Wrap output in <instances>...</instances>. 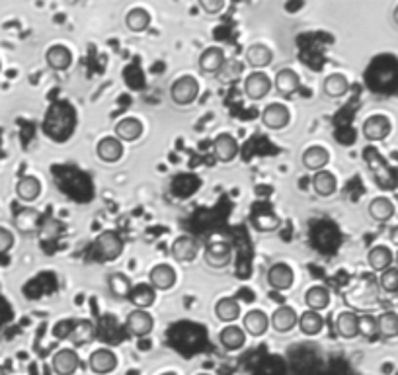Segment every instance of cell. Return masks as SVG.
Listing matches in <instances>:
<instances>
[{"label": "cell", "mask_w": 398, "mask_h": 375, "mask_svg": "<svg viewBox=\"0 0 398 375\" xmlns=\"http://www.w3.org/2000/svg\"><path fill=\"white\" fill-rule=\"evenodd\" d=\"M199 96V83L196 76L191 74H184L176 78L172 86H170V98L172 102L178 106H189L198 100Z\"/></svg>", "instance_id": "obj_1"}, {"label": "cell", "mask_w": 398, "mask_h": 375, "mask_svg": "<svg viewBox=\"0 0 398 375\" xmlns=\"http://www.w3.org/2000/svg\"><path fill=\"white\" fill-rule=\"evenodd\" d=\"M123 247H126V242H123V239L117 235L116 231H104L96 239V250H98L100 258L105 262L119 258L121 252H123Z\"/></svg>", "instance_id": "obj_2"}, {"label": "cell", "mask_w": 398, "mask_h": 375, "mask_svg": "<svg viewBox=\"0 0 398 375\" xmlns=\"http://www.w3.org/2000/svg\"><path fill=\"white\" fill-rule=\"evenodd\" d=\"M203 260L209 268H215V270H223L227 268L232 260V249L229 242H223V240H217V242H211L209 247L203 252Z\"/></svg>", "instance_id": "obj_3"}, {"label": "cell", "mask_w": 398, "mask_h": 375, "mask_svg": "<svg viewBox=\"0 0 398 375\" xmlns=\"http://www.w3.org/2000/svg\"><path fill=\"white\" fill-rule=\"evenodd\" d=\"M126 328L133 336H137V338H145V336L153 333L155 319H153L150 312L143 311V309H133V311L127 315Z\"/></svg>", "instance_id": "obj_4"}, {"label": "cell", "mask_w": 398, "mask_h": 375, "mask_svg": "<svg viewBox=\"0 0 398 375\" xmlns=\"http://www.w3.org/2000/svg\"><path fill=\"white\" fill-rule=\"evenodd\" d=\"M390 129H392V124L387 115L383 114L369 115L363 122V137L367 141H383L390 135Z\"/></svg>", "instance_id": "obj_5"}, {"label": "cell", "mask_w": 398, "mask_h": 375, "mask_svg": "<svg viewBox=\"0 0 398 375\" xmlns=\"http://www.w3.org/2000/svg\"><path fill=\"white\" fill-rule=\"evenodd\" d=\"M272 90V81L266 73H250L244 78V94L250 98V100H262Z\"/></svg>", "instance_id": "obj_6"}, {"label": "cell", "mask_w": 398, "mask_h": 375, "mask_svg": "<svg viewBox=\"0 0 398 375\" xmlns=\"http://www.w3.org/2000/svg\"><path fill=\"white\" fill-rule=\"evenodd\" d=\"M289 119H291V114H289V108L283 104H270L266 106V110L262 112V122L268 129H273V131H279V129H285L289 125Z\"/></svg>", "instance_id": "obj_7"}, {"label": "cell", "mask_w": 398, "mask_h": 375, "mask_svg": "<svg viewBox=\"0 0 398 375\" xmlns=\"http://www.w3.org/2000/svg\"><path fill=\"white\" fill-rule=\"evenodd\" d=\"M295 281V274L291 270V266L283 264V262H277L273 264L272 268L268 270V283L270 288L275 290V292H285L293 285Z\"/></svg>", "instance_id": "obj_8"}, {"label": "cell", "mask_w": 398, "mask_h": 375, "mask_svg": "<svg viewBox=\"0 0 398 375\" xmlns=\"http://www.w3.org/2000/svg\"><path fill=\"white\" fill-rule=\"evenodd\" d=\"M270 324H272V328L275 333L285 334L289 333V331H293L295 326L299 324V317H297V311H295L293 307L282 305V307H277V309L273 311Z\"/></svg>", "instance_id": "obj_9"}, {"label": "cell", "mask_w": 398, "mask_h": 375, "mask_svg": "<svg viewBox=\"0 0 398 375\" xmlns=\"http://www.w3.org/2000/svg\"><path fill=\"white\" fill-rule=\"evenodd\" d=\"M78 365H80V360L73 348H63V350L55 352L51 360L53 372L57 375H73L78 369Z\"/></svg>", "instance_id": "obj_10"}, {"label": "cell", "mask_w": 398, "mask_h": 375, "mask_svg": "<svg viewBox=\"0 0 398 375\" xmlns=\"http://www.w3.org/2000/svg\"><path fill=\"white\" fill-rule=\"evenodd\" d=\"M172 258L180 264H188L198 258L199 254V244L198 240L191 239V237H180L172 242Z\"/></svg>", "instance_id": "obj_11"}, {"label": "cell", "mask_w": 398, "mask_h": 375, "mask_svg": "<svg viewBox=\"0 0 398 375\" xmlns=\"http://www.w3.org/2000/svg\"><path fill=\"white\" fill-rule=\"evenodd\" d=\"M88 365L90 369L98 375H105L112 374L114 369L117 367V356L107 350V348H98L90 354V360H88Z\"/></svg>", "instance_id": "obj_12"}, {"label": "cell", "mask_w": 398, "mask_h": 375, "mask_svg": "<svg viewBox=\"0 0 398 375\" xmlns=\"http://www.w3.org/2000/svg\"><path fill=\"white\" fill-rule=\"evenodd\" d=\"M14 227L20 231L21 235H33L42 227V213L33 208L20 209L14 217Z\"/></svg>", "instance_id": "obj_13"}, {"label": "cell", "mask_w": 398, "mask_h": 375, "mask_svg": "<svg viewBox=\"0 0 398 375\" xmlns=\"http://www.w3.org/2000/svg\"><path fill=\"white\" fill-rule=\"evenodd\" d=\"M334 331L340 338L346 340L359 336V315L354 311H342L336 317Z\"/></svg>", "instance_id": "obj_14"}, {"label": "cell", "mask_w": 398, "mask_h": 375, "mask_svg": "<svg viewBox=\"0 0 398 375\" xmlns=\"http://www.w3.org/2000/svg\"><path fill=\"white\" fill-rule=\"evenodd\" d=\"M213 153L220 162H232L239 155V141L231 133H220L213 141Z\"/></svg>", "instance_id": "obj_15"}, {"label": "cell", "mask_w": 398, "mask_h": 375, "mask_svg": "<svg viewBox=\"0 0 398 375\" xmlns=\"http://www.w3.org/2000/svg\"><path fill=\"white\" fill-rule=\"evenodd\" d=\"M148 283L155 290H160V292L172 290L174 283H176V272L168 264H158V266H155L153 270L148 272Z\"/></svg>", "instance_id": "obj_16"}, {"label": "cell", "mask_w": 398, "mask_h": 375, "mask_svg": "<svg viewBox=\"0 0 398 375\" xmlns=\"http://www.w3.org/2000/svg\"><path fill=\"white\" fill-rule=\"evenodd\" d=\"M392 262H395V254L385 244H377L367 252V264L373 272L383 274L388 268H392Z\"/></svg>", "instance_id": "obj_17"}, {"label": "cell", "mask_w": 398, "mask_h": 375, "mask_svg": "<svg viewBox=\"0 0 398 375\" xmlns=\"http://www.w3.org/2000/svg\"><path fill=\"white\" fill-rule=\"evenodd\" d=\"M96 153L100 156V160H104V162H117L123 156V143L116 135L104 137V139H100V143L96 147Z\"/></svg>", "instance_id": "obj_18"}, {"label": "cell", "mask_w": 398, "mask_h": 375, "mask_svg": "<svg viewBox=\"0 0 398 375\" xmlns=\"http://www.w3.org/2000/svg\"><path fill=\"white\" fill-rule=\"evenodd\" d=\"M268 326H270V319L260 309H252L242 319V328L248 334H252V336H263L266 331H268Z\"/></svg>", "instance_id": "obj_19"}, {"label": "cell", "mask_w": 398, "mask_h": 375, "mask_svg": "<svg viewBox=\"0 0 398 375\" xmlns=\"http://www.w3.org/2000/svg\"><path fill=\"white\" fill-rule=\"evenodd\" d=\"M129 301L133 303L135 309H143L147 311L150 305H155L157 301V290L150 283H139L133 285V290L129 293Z\"/></svg>", "instance_id": "obj_20"}, {"label": "cell", "mask_w": 398, "mask_h": 375, "mask_svg": "<svg viewBox=\"0 0 398 375\" xmlns=\"http://www.w3.org/2000/svg\"><path fill=\"white\" fill-rule=\"evenodd\" d=\"M225 51L220 47H207L205 51L199 55V69L203 73L217 74L219 69L225 65Z\"/></svg>", "instance_id": "obj_21"}, {"label": "cell", "mask_w": 398, "mask_h": 375, "mask_svg": "<svg viewBox=\"0 0 398 375\" xmlns=\"http://www.w3.org/2000/svg\"><path fill=\"white\" fill-rule=\"evenodd\" d=\"M45 61L53 71H67L73 62V53L64 45H51L45 53Z\"/></svg>", "instance_id": "obj_22"}, {"label": "cell", "mask_w": 398, "mask_h": 375, "mask_svg": "<svg viewBox=\"0 0 398 375\" xmlns=\"http://www.w3.org/2000/svg\"><path fill=\"white\" fill-rule=\"evenodd\" d=\"M275 90L283 96H291L293 92L299 90V86H301V78H299V74L295 73L293 69H282V71H277L275 74Z\"/></svg>", "instance_id": "obj_23"}, {"label": "cell", "mask_w": 398, "mask_h": 375, "mask_svg": "<svg viewBox=\"0 0 398 375\" xmlns=\"http://www.w3.org/2000/svg\"><path fill=\"white\" fill-rule=\"evenodd\" d=\"M303 167L309 168V170H325V167L330 160V155L326 151L325 147L313 145L303 151Z\"/></svg>", "instance_id": "obj_24"}, {"label": "cell", "mask_w": 398, "mask_h": 375, "mask_svg": "<svg viewBox=\"0 0 398 375\" xmlns=\"http://www.w3.org/2000/svg\"><path fill=\"white\" fill-rule=\"evenodd\" d=\"M349 90V81L342 73H334L330 76H326L325 84H322V92L328 98L332 100H338V98H344Z\"/></svg>", "instance_id": "obj_25"}, {"label": "cell", "mask_w": 398, "mask_h": 375, "mask_svg": "<svg viewBox=\"0 0 398 375\" xmlns=\"http://www.w3.org/2000/svg\"><path fill=\"white\" fill-rule=\"evenodd\" d=\"M367 211H369L371 219H375L379 223H385L388 219L395 217V213H397L395 203H392L388 198H385V196H379V198L371 199V203H369Z\"/></svg>", "instance_id": "obj_26"}, {"label": "cell", "mask_w": 398, "mask_h": 375, "mask_svg": "<svg viewBox=\"0 0 398 375\" xmlns=\"http://www.w3.org/2000/svg\"><path fill=\"white\" fill-rule=\"evenodd\" d=\"M273 61V53L268 45L263 43H254L246 49V62L254 69H263Z\"/></svg>", "instance_id": "obj_27"}, {"label": "cell", "mask_w": 398, "mask_h": 375, "mask_svg": "<svg viewBox=\"0 0 398 375\" xmlns=\"http://www.w3.org/2000/svg\"><path fill=\"white\" fill-rule=\"evenodd\" d=\"M219 340L220 344L227 348V350H241L244 342H246V333H244V328L241 326H236V324H229V326H225L219 334Z\"/></svg>", "instance_id": "obj_28"}, {"label": "cell", "mask_w": 398, "mask_h": 375, "mask_svg": "<svg viewBox=\"0 0 398 375\" xmlns=\"http://www.w3.org/2000/svg\"><path fill=\"white\" fill-rule=\"evenodd\" d=\"M143 133V124L137 117H123L116 124V137L119 141H135Z\"/></svg>", "instance_id": "obj_29"}, {"label": "cell", "mask_w": 398, "mask_h": 375, "mask_svg": "<svg viewBox=\"0 0 398 375\" xmlns=\"http://www.w3.org/2000/svg\"><path fill=\"white\" fill-rule=\"evenodd\" d=\"M215 315L223 323H234L241 317V303L234 297H223L215 305Z\"/></svg>", "instance_id": "obj_30"}, {"label": "cell", "mask_w": 398, "mask_h": 375, "mask_svg": "<svg viewBox=\"0 0 398 375\" xmlns=\"http://www.w3.org/2000/svg\"><path fill=\"white\" fill-rule=\"evenodd\" d=\"M16 194L24 201H33V199L40 198V194H42V182L32 174L21 176L18 180V184H16Z\"/></svg>", "instance_id": "obj_31"}, {"label": "cell", "mask_w": 398, "mask_h": 375, "mask_svg": "<svg viewBox=\"0 0 398 375\" xmlns=\"http://www.w3.org/2000/svg\"><path fill=\"white\" fill-rule=\"evenodd\" d=\"M96 338V324L90 321H74L73 331L69 334V340L76 346L92 342Z\"/></svg>", "instance_id": "obj_32"}, {"label": "cell", "mask_w": 398, "mask_h": 375, "mask_svg": "<svg viewBox=\"0 0 398 375\" xmlns=\"http://www.w3.org/2000/svg\"><path fill=\"white\" fill-rule=\"evenodd\" d=\"M304 303L311 311H322L330 305V292L322 285H315L304 293Z\"/></svg>", "instance_id": "obj_33"}, {"label": "cell", "mask_w": 398, "mask_h": 375, "mask_svg": "<svg viewBox=\"0 0 398 375\" xmlns=\"http://www.w3.org/2000/svg\"><path fill=\"white\" fill-rule=\"evenodd\" d=\"M313 188H315V192L318 196L330 198V196L336 192V188H338V180H336V176L332 172L320 170V172H316L315 178H313Z\"/></svg>", "instance_id": "obj_34"}, {"label": "cell", "mask_w": 398, "mask_h": 375, "mask_svg": "<svg viewBox=\"0 0 398 375\" xmlns=\"http://www.w3.org/2000/svg\"><path fill=\"white\" fill-rule=\"evenodd\" d=\"M107 288H110L112 295L117 297V299H129V293L133 290V283H131V280L127 278L126 274L116 272V274H112L107 278Z\"/></svg>", "instance_id": "obj_35"}, {"label": "cell", "mask_w": 398, "mask_h": 375, "mask_svg": "<svg viewBox=\"0 0 398 375\" xmlns=\"http://www.w3.org/2000/svg\"><path fill=\"white\" fill-rule=\"evenodd\" d=\"M322 326H325V319L320 317V312L316 311L303 312L299 319V328L304 336H316L322 331Z\"/></svg>", "instance_id": "obj_36"}, {"label": "cell", "mask_w": 398, "mask_h": 375, "mask_svg": "<svg viewBox=\"0 0 398 375\" xmlns=\"http://www.w3.org/2000/svg\"><path fill=\"white\" fill-rule=\"evenodd\" d=\"M242 73H244V62H241L239 59H231V61H225V65L219 69L217 81L220 84H232L241 78Z\"/></svg>", "instance_id": "obj_37"}, {"label": "cell", "mask_w": 398, "mask_h": 375, "mask_svg": "<svg viewBox=\"0 0 398 375\" xmlns=\"http://www.w3.org/2000/svg\"><path fill=\"white\" fill-rule=\"evenodd\" d=\"M379 336L383 338H397L398 336V312L387 311L377 317Z\"/></svg>", "instance_id": "obj_38"}, {"label": "cell", "mask_w": 398, "mask_h": 375, "mask_svg": "<svg viewBox=\"0 0 398 375\" xmlns=\"http://www.w3.org/2000/svg\"><path fill=\"white\" fill-rule=\"evenodd\" d=\"M126 24L131 31L141 33V31H145L150 26V14L145 8H133V10L127 12Z\"/></svg>", "instance_id": "obj_39"}, {"label": "cell", "mask_w": 398, "mask_h": 375, "mask_svg": "<svg viewBox=\"0 0 398 375\" xmlns=\"http://www.w3.org/2000/svg\"><path fill=\"white\" fill-rule=\"evenodd\" d=\"M379 288L385 293H398V268H388L379 276Z\"/></svg>", "instance_id": "obj_40"}, {"label": "cell", "mask_w": 398, "mask_h": 375, "mask_svg": "<svg viewBox=\"0 0 398 375\" xmlns=\"http://www.w3.org/2000/svg\"><path fill=\"white\" fill-rule=\"evenodd\" d=\"M359 334L365 336V338L379 336L377 317H373V315H359Z\"/></svg>", "instance_id": "obj_41"}, {"label": "cell", "mask_w": 398, "mask_h": 375, "mask_svg": "<svg viewBox=\"0 0 398 375\" xmlns=\"http://www.w3.org/2000/svg\"><path fill=\"white\" fill-rule=\"evenodd\" d=\"M73 324H74V321H61V323L55 324L53 334H55L59 340H69V334H71V331H73Z\"/></svg>", "instance_id": "obj_42"}, {"label": "cell", "mask_w": 398, "mask_h": 375, "mask_svg": "<svg viewBox=\"0 0 398 375\" xmlns=\"http://www.w3.org/2000/svg\"><path fill=\"white\" fill-rule=\"evenodd\" d=\"M12 247H14V235H12L8 229L0 227V254H2V252H8Z\"/></svg>", "instance_id": "obj_43"}, {"label": "cell", "mask_w": 398, "mask_h": 375, "mask_svg": "<svg viewBox=\"0 0 398 375\" xmlns=\"http://www.w3.org/2000/svg\"><path fill=\"white\" fill-rule=\"evenodd\" d=\"M199 6L207 14H217L225 8V2L223 0H199Z\"/></svg>", "instance_id": "obj_44"}, {"label": "cell", "mask_w": 398, "mask_h": 375, "mask_svg": "<svg viewBox=\"0 0 398 375\" xmlns=\"http://www.w3.org/2000/svg\"><path fill=\"white\" fill-rule=\"evenodd\" d=\"M388 239H390V242H392V244H397V247H398V225H395V227L390 229V235H388Z\"/></svg>", "instance_id": "obj_45"}, {"label": "cell", "mask_w": 398, "mask_h": 375, "mask_svg": "<svg viewBox=\"0 0 398 375\" xmlns=\"http://www.w3.org/2000/svg\"><path fill=\"white\" fill-rule=\"evenodd\" d=\"M392 20H395V24L398 26V4H397V8L392 10Z\"/></svg>", "instance_id": "obj_46"}, {"label": "cell", "mask_w": 398, "mask_h": 375, "mask_svg": "<svg viewBox=\"0 0 398 375\" xmlns=\"http://www.w3.org/2000/svg\"><path fill=\"white\" fill-rule=\"evenodd\" d=\"M0 375H8V374H6V369H4L2 365H0Z\"/></svg>", "instance_id": "obj_47"}, {"label": "cell", "mask_w": 398, "mask_h": 375, "mask_svg": "<svg viewBox=\"0 0 398 375\" xmlns=\"http://www.w3.org/2000/svg\"><path fill=\"white\" fill-rule=\"evenodd\" d=\"M160 375H176L174 372H166V374H160Z\"/></svg>", "instance_id": "obj_48"}, {"label": "cell", "mask_w": 398, "mask_h": 375, "mask_svg": "<svg viewBox=\"0 0 398 375\" xmlns=\"http://www.w3.org/2000/svg\"><path fill=\"white\" fill-rule=\"evenodd\" d=\"M397 268H398V252H397Z\"/></svg>", "instance_id": "obj_49"}, {"label": "cell", "mask_w": 398, "mask_h": 375, "mask_svg": "<svg viewBox=\"0 0 398 375\" xmlns=\"http://www.w3.org/2000/svg\"><path fill=\"white\" fill-rule=\"evenodd\" d=\"M198 375H209V374H198Z\"/></svg>", "instance_id": "obj_50"}]
</instances>
